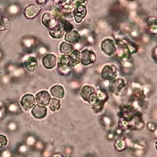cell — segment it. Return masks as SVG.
<instances>
[{
    "label": "cell",
    "instance_id": "cell-1",
    "mask_svg": "<svg viewBox=\"0 0 157 157\" xmlns=\"http://www.w3.org/2000/svg\"><path fill=\"white\" fill-rule=\"evenodd\" d=\"M96 60V55L91 50H83L81 53V63L84 65L93 64Z\"/></svg>",
    "mask_w": 157,
    "mask_h": 157
},
{
    "label": "cell",
    "instance_id": "cell-2",
    "mask_svg": "<svg viewBox=\"0 0 157 157\" xmlns=\"http://www.w3.org/2000/svg\"><path fill=\"white\" fill-rule=\"evenodd\" d=\"M87 13L86 8L84 5L77 4L73 11V14L76 22L80 23L82 19L86 17Z\"/></svg>",
    "mask_w": 157,
    "mask_h": 157
},
{
    "label": "cell",
    "instance_id": "cell-3",
    "mask_svg": "<svg viewBox=\"0 0 157 157\" xmlns=\"http://www.w3.org/2000/svg\"><path fill=\"white\" fill-rule=\"evenodd\" d=\"M101 49L108 56L113 55L117 51L114 42L109 38L105 39L102 41L101 44Z\"/></svg>",
    "mask_w": 157,
    "mask_h": 157
},
{
    "label": "cell",
    "instance_id": "cell-4",
    "mask_svg": "<svg viewBox=\"0 0 157 157\" xmlns=\"http://www.w3.org/2000/svg\"><path fill=\"white\" fill-rule=\"evenodd\" d=\"M41 10L40 4H31L25 8L24 14L27 18L31 19L37 16Z\"/></svg>",
    "mask_w": 157,
    "mask_h": 157
},
{
    "label": "cell",
    "instance_id": "cell-5",
    "mask_svg": "<svg viewBox=\"0 0 157 157\" xmlns=\"http://www.w3.org/2000/svg\"><path fill=\"white\" fill-rule=\"evenodd\" d=\"M117 76V71L114 67L106 65L104 67L101 72L102 78L105 80L111 81Z\"/></svg>",
    "mask_w": 157,
    "mask_h": 157
},
{
    "label": "cell",
    "instance_id": "cell-6",
    "mask_svg": "<svg viewBox=\"0 0 157 157\" xmlns=\"http://www.w3.org/2000/svg\"><path fill=\"white\" fill-rule=\"evenodd\" d=\"M57 22V18L56 16L50 13H44L42 17V22L43 24L47 28L51 29L56 25Z\"/></svg>",
    "mask_w": 157,
    "mask_h": 157
},
{
    "label": "cell",
    "instance_id": "cell-7",
    "mask_svg": "<svg viewBox=\"0 0 157 157\" xmlns=\"http://www.w3.org/2000/svg\"><path fill=\"white\" fill-rule=\"evenodd\" d=\"M20 104L25 110H29L35 105L36 100L33 95L30 94H25L22 97Z\"/></svg>",
    "mask_w": 157,
    "mask_h": 157
},
{
    "label": "cell",
    "instance_id": "cell-8",
    "mask_svg": "<svg viewBox=\"0 0 157 157\" xmlns=\"http://www.w3.org/2000/svg\"><path fill=\"white\" fill-rule=\"evenodd\" d=\"M51 96L49 93L46 91H42L38 93L36 96V100L39 105L43 106H47L49 104Z\"/></svg>",
    "mask_w": 157,
    "mask_h": 157
},
{
    "label": "cell",
    "instance_id": "cell-9",
    "mask_svg": "<svg viewBox=\"0 0 157 157\" xmlns=\"http://www.w3.org/2000/svg\"><path fill=\"white\" fill-rule=\"evenodd\" d=\"M43 65L47 69H52L55 67L57 63V57L54 54H48L43 58Z\"/></svg>",
    "mask_w": 157,
    "mask_h": 157
},
{
    "label": "cell",
    "instance_id": "cell-10",
    "mask_svg": "<svg viewBox=\"0 0 157 157\" xmlns=\"http://www.w3.org/2000/svg\"><path fill=\"white\" fill-rule=\"evenodd\" d=\"M96 93L95 90L90 86H84L81 92V95L84 100L90 102L93 96Z\"/></svg>",
    "mask_w": 157,
    "mask_h": 157
},
{
    "label": "cell",
    "instance_id": "cell-11",
    "mask_svg": "<svg viewBox=\"0 0 157 157\" xmlns=\"http://www.w3.org/2000/svg\"><path fill=\"white\" fill-rule=\"evenodd\" d=\"M47 113V108L40 105H36L33 108L31 113L32 115L37 119H42L44 118Z\"/></svg>",
    "mask_w": 157,
    "mask_h": 157
},
{
    "label": "cell",
    "instance_id": "cell-12",
    "mask_svg": "<svg viewBox=\"0 0 157 157\" xmlns=\"http://www.w3.org/2000/svg\"><path fill=\"white\" fill-rule=\"evenodd\" d=\"M72 67H73L70 63L68 56L64 55V56H61L59 58L58 62V68L63 70H68Z\"/></svg>",
    "mask_w": 157,
    "mask_h": 157
},
{
    "label": "cell",
    "instance_id": "cell-13",
    "mask_svg": "<svg viewBox=\"0 0 157 157\" xmlns=\"http://www.w3.org/2000/svg\"><path fill=\"white\" fill-rule=\"evenodd\" d=\"M24 65L25 68L30 72L36 71L38 67V61L34 57L27 58L24 62Z\"/></svg>",
    "mask_w": 157,
    "mask_h": 157
},
{
    "label": "cell",
    "instance_id": "cell-14",
    "mask_svg": "<svg viewBox=\"0 0 157 157\" xmlns=\"http://www.w3.org/2000/svg\"><path fill=\"white\" fill-rule=\"evenodd\" d=\"M64 29L59 23L50 29V36L54 38H61L64 36Z\"/></svg>",
    "mask_w": 157,
    "mask_h": 157
},
{
    "label": "cell",
    "instance_id": "cell-15",
    "mask_svg": "<svg viewBox=\"0 0 157 157\" xmlns=\"http://www.w3.org/2000/svg\"><path fill=\"white\" fill-rule=\"evenodd\" d=\"M50 92L53 97L61 99L64 97V88L59 85H56L52 86L50 90Z\"/></svg>",
    "mask_w": 157,
    "mask_h": 157
},
{
    "label": "cell",
    "instance_id": "cell-16",
    "mask_svg": "<svg viewBox=\"0 0 157 157\" xmlns=\"http://www.w3.org/2000/svg\"><path fill=\"white\" fill-rule=\"evenodd\" d=\"M65 40L69 43L75 44L80 40V35L77 31L72 30L65 34Z\"/></svg>",
    "mask_w": 157,
    "mask_h": 157
},
{
    "label": "cell",
    "instance_id": "cell-17",
    "mask_svg": "<svg viewBox=\"0 0 157 157\" xmlns=\"http://www.w3.org/2000/svg\"><path fill=\"white\" fill-rule=\"evenodd\" d=\"M69 59L72 67H74L75 65L78 64L81 61V53L77 50H74L72 52L71 54L68 56Z\"/></svg>",
    "mask_w": 157,
    "mask_h": 157
},
{
    "label": "cell",
    "instance_id": "cell-18",
    "mask_svg": "<svg viewBox=\"0 0 157 157\" xmlns=\"http://www.w3.org/2000/svg\"><path fill=\"white\" fill-rule=\"evenodd\" d=\"M58 23H59L62 27L64 29L65 32L67 33L72 31L74 29V26L69 21H68L67 20L63 19L62 18H59L57 20Z\"/></svg>",
    "mask_w": 157,
    "mask_h": 157
},
{
    "label": "cell",
    "instance_id": "cell-19",
    "mask_svg": "<svg viewBox=\"0 0 157 157\" xmlns=\"http://www.w3.org/2000/svg\"><path fill=\"white\" fill-rule=\"evenodd\" d=\"M73 48H74V47L71 44L63 42V43H61V44L60 45L59 50H60V52L62 53L68 54V53L72 52V51L73 50Z\"/></svg>",
    "mask_w": 157,
    "mask_h": 157
},
{
    "label": "cell",
    "instance_id": "cell-20",
    "mask_svg": "<svg viewBox=\"0 0 157 157\" xmlns=\"http://www.w3.org/2000/svg\"><path fill=\"white\" fill-rule=\"evenodd\" d=\"M49 107L52 111H56L58 110L61 107L60 101L56 98H52L50 100L49 103Z\"/></svg>",
    "mask_w": 157,
    "mask_h": 157
},
{
    "label": "cell",
    "instance_id": "cell-21",
    "mask_svg": "<svg viewBox=\"0 0 157 157\" xmlns=\"http://www.w3.org/2000/svg\"><path fill=\"white\" fill-rule=\"evenodd\" d=\"M10 26V22L6 18L0 20V29H8Z\"/></svg>",
    "mask_w": 157,
    "mask_h": 157
},
{
    "label": "cell",
    "instance_id": "cell-22",
    "mask_svg": "<svg viewBox=\"0 0 157 157\" xmlns=\"http://www.w3.org/2000/svg\"><path fill=\"white\" fill-rule=\"evenodd\" d=\"M7 137L3 135H0V148L5 147L7 144Z\"/></svg>",
    "mask_w": 157,
    "mask_h": 157
},
{
    "label": "cell",
    "instance_id": "cell-23",
    "mask_svg": "<svg viewBox=\"0 0 157 157\" xmlns=\"http://www.w3.org/2000/svg\"><path fill=\"white\" fill-rule=\"evenodd\" d=\"M59 157V156H56V157Z\"/></svg>",
    "mask_w": 157,
    "mask_h": 157
}]
</instances>
